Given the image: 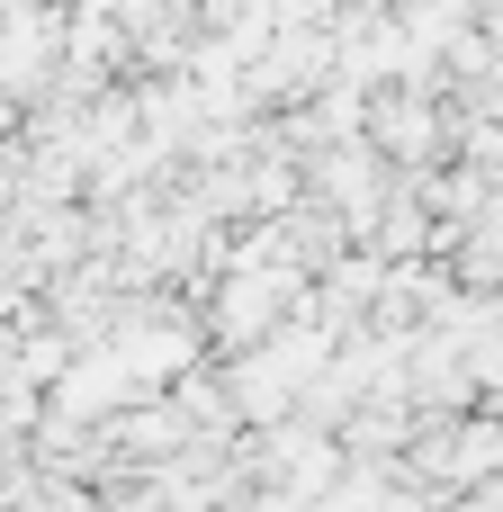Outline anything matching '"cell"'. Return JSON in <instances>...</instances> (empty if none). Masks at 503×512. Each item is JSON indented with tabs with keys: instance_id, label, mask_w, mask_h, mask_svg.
<instances>
[{
	"instance_id": "obj_1",
	"label": "cell",
	"mask_w": 503,
	"mask_h": 512,
	"mask_svg": "<svg viewBox=\"0 0 503 512\" xmlns=\"http://www.w3.org/2000/svg\"><path fill=\"white\" fill-rule=\"evenodd\" d=\"M414 459H423V486H441V495L450 486H495L503 477V423H441Z\"/></svg>"
}]
</instances>
